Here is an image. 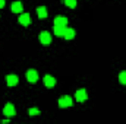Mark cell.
Masks as SVG:
<instances>
[{
  "instance_id": "1",
  "label": "cell",
  "mask_w": 126,
  "mask_h": 124,
  "mask_svg": "<svg viewBox=\"0 0 126 124\" xmlns=\"http://www.w3.org/2000/svg\"><path fill=\"white\" fill-rule=\"evenodd\" d=\"M38 38H40V42H41L43 45H48V44L51 42V35H50V34H48L47 31L41 32Z\"/></svg>"
},
{
  "instance_id": "2",
  "label": "cell",
  "mask_w": 126,
  "mask_h": 124,
  "mask_svg": "<svg viewBox=\"0 0 126 124\" xmlns=\"http://www.w3.org/2000/svg\"><path fill=\"white\" fill-rule=\"evenodd\" d=\"M70 105H72V98H70V96L64 95V96H62V98L59 99V107H60V108H67V107H70Z\"/></svg>"
},
{
  "instance_id": "3",
  "label": "cell",
  "mask_w": 126,
  "mask_h": 124,
  "mask_svg": "<svg viewBox=\"0 0 126 124\" xmlns=\"http://www.w3.org/2000/svg\"><path fill=\"white\" fill-rule=\"evenodd\" d=\"M75 98H76L78 102H84V101H87V98H88L87 91H85V89H78V91L75 92Z\"/></svg>"
},
{
  "instance_id": "4",
  "label": "cell",
  "mask_w": 126,
  "mask_h": 124,
  "mask_svg": "<svg viewBox=\"0 0 126 124\" xmlns=\"http://www.w3.org/2000/svg\"><path fill=\"white\" fill-rule=\"evenodd\" d=\"M27 80L31 82V83H35V82L38 80V73H37V70L31 69V70L27 72Z\"/></svg>"
},
{
  "instance_id": "5",
  "label": "cell",
  "mask_w": 126,
  "mask_h": 124,
  "mask_svg": "<svg viewBox=\"0 0 126 124\" xmlns=\"http://www.w3.org/2000/svg\"><path fill=\"white\" fill-rule=\"evenodd\" d=\"M19 24L24 25V26H28V25L31 24V16H30L28 13H22V15L19 16Z\"/></svg>"
},
{
  "instance_id": "6",
  "label": "cell",
  "mask_w": 126,
  "mask_h": 124,
  "mask_svg": "<svg viewBox=\"0 0 126 124\" xmlns=\"http://www.w3.org/2000/svg\"><path fill=\"white\" fill-rule=\"evenodd\" d=\"M3 114L4 115H7V117H12V115H15L16 112H15V107L12 105V104H7V105H4V108H3Z\"/></svg>"
},
{
  "instance_id": "7",
  "label": "cell",
  "mask_w": 126,
  "mask_h": 124,
  "mask_svg": "<svg viewBox=\"0 0 126 124\" xmlns=\"http://www.w3.org/2000/svg\"><path fill=\"white\" fill-rule=\"evenodd\" d=\"M18 82H19V79H18L16 74H9V76L6 77V83H7V86H15V85H18Z\"/></svg>"
},
{
  "instance_id": "8",
  "label": "cell",
  "mask_w": 126,
  "mask_h": 124,
  "mask_svg": "<svg viewBox=\"0 0 126 124\" xmlns=\"http://www.w3.org/2000/svg\"><path fill=\"white\" fill-rule=\"evenodd\" d=\"M44 85H46L47 88H53V86L56 85V79H54L53 76H50V74H46V76H44Z\"/></svg>"
},
{
  "instance_id": "9",
  "label": "cell",
  "mask_w": 126,
  "mask_h": 124,
  "mask_svg": "<svg viewBox=\"0 0 126 124\" xmlns=\"http://www.w3.org/2000/svg\"><path fill=\"white\" fill-rule=\"evenodd\" d=\"M54 26H67V19L64 16H57L54 19Z\"/></svg>"
},
{
  "instance_id": "10",
  "label": "cell",
  "mask_w": 126,
  "mask_h": 124,
  "mask_svg": "<svg viewBox=\"0 0 126 124\" xmlns=\"http://www.w3.org/2000/svg\"><path fill=\"white\" fill-rule=\"evenodd\" d=\"M37 15H38L40 19H46V18H47V9H46L44 6L37 7Z\"/></svg>"
},
{
  "instance_id": "11",
  "label": "cell",
  "mask_w": 126,
  "mask_h": 124,
  "mask_svg": "<svg viewBox=\"0 0 126 124\" xmlns=\"http://www.w3.org/2000/svg\"><path fill=\"white\" fill-rule=\"evenodd\" d=\"M12 12L13 13H21L22 12V3L21 1H13L12 3Z\"/></svg>"
},
{
  "instance_id": "12",
  "label": "cell",
  "mask_w": 126,
  "mask_h": 124,
  "mask_svg": "<svg viewBox=\"0 0 126 124\" xmlns=\"http://www.w3.org/2000/svg\"><path fill=\"white\" fill-rule=\"evenodd\" d=\"M64 39H72L73 37H75V29H72V28H66V31H64Z\"/></svg>"
},
{
  "instance_id": "13",
  "label": "cell",
  "mask_w": 126,
  "mask_h": 124,
  "mask_svg": "<svg viewBox=\"0 0 126 124\" xmlns=\"http://www.w3.org/2000/svg\"><path fill=\"white\" fill-rule=\"evenodd\" d=\"M67 26H54V35L57 37H63L64 35V31H66Z\"/></svg>"
},
{
  "instance_id": "14",
  "label": "cell",
  "mask_w": 126,
  "mask_h": 124,
  "mask_svg": "<svg viewBox=\"0 0 126 124\" xmlns=\"http://www.w3.org/2000/svg\"><path fill=\"white\" fill-rule=\"evenodd\" d=\"M119 80L122 85H126V72H120L119 73Z\"/></svg>"
},
{
  "instance_id": "15",
  "label": "cell",
  "mask_w": 126,
  "mask_h": 124,
  "mask_svg": "<svg viewBox=\"0 0 126 124\" xmlns=\"http://www.w3.org/2000/svg\"><path fill=\"white\" fill-rule=\"evenodd\" d=\"M64 4L67 7H75L76 6V0H64Z\"/></svg>"
},
{
  "instance_id": "16",
  "label": "cell",
  "mask_w": 126,
  "mask_h": 124,
  "mask_svg": "<svg viewBox=\"0 0 126 124\" xmlns=\"http://www.w3.org/2000/svg\"><path fill=\"white\" fill-rule=\"evenodd\" d=\"M28 114H30V115H38V114H40V110H37V108H30V110H28Z\"/></svg>"
},
{
  "instance_id": "17",
  "label": "cell",
  "mask_w": 126,
  "mask_h": 124,
  "mask_svg": "<svg viewBox=\"0 0 126 124\" xmlns=\"http://www.w3.org/2000/svg\"><path fill=\"white\" fill-rule=\"evenodd\" d=\"M4 7V0H0V9Z\"/></svg>"
}]
</instances>
